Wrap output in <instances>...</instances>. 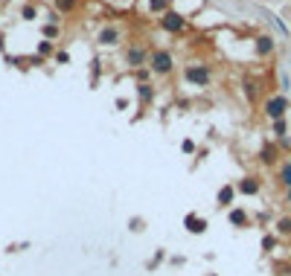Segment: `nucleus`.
<instances>
[{
  "mask_svg": "<svg viewBox=\"0 0 291 276\" xmlns=\"http://www.w3.org/2000/svg\"><path fill=\"white\" fill-rule=\"evenodd\" d=\"M56 6H59L62 12H73V9H76V0H56Z\"/></svg>",
  "mask_w": 291,
  "mask_h": 276,
  "instance_id": "nucleus-15",
  "label": "nucleus"
},
{
  "mask_svg": "<svg viewBox=\"0 0 291 276\" xmlns=\"http://www.w3.org/2000/svg\"><path fill=\"white\" fill-rule=\"evenodd\" d=\"M233 192H236L233 186H222V189H219V195H216V204H219V207H227V204L233 201Z\"/></svg>",
  "mask_w": 291,
  "mask_h": 276,
  "instance_id": "nucleus-7",
  "label": "nucleus"
},
{
  "mask_svg": "<svg viewBox=\"0 0 291 276\" xmlns=\"http://www.w3.org/2000/svg\"><path fill=\"white\" fill-rule=\"evenodd\" d=\"M289 204H291V189H289Z\"/></svg>",
  "mask_w": 291,
  "mask_h": 276,
  "instance_id": "nucleus-25",
  "label": "nucleus"
},
{
  "mask_svg": "<svg viewBox=\"0 0 291 276\" xmlns=\"http://www.w3.org/2000/svg\"><path fill=\"white\" fill-rule=\"evenodd\" d=\"M280 181L291 189V163H283V169H280Z\"/></svg>",
  "mask_w": 291,
  "mask_h": 276,
  "instance_id": "nucleus-13",
  "label": "nucleus"
},
{
  "mask_svg": "<svg viewBox=\"0 0 291 276\" xmlns=\"http://www.w3.org/2000/svg\"><path fill=\"white\" fill-rule=\"evenodd\" d=\"M239 192H245V195H257V192H259V184L254 181V178H245V181L239 184Z\"/></svg>",
  "mask_w": 291,
  "mask_h": 276,
  "instance_id": "nucleus-9",
  "label": "nucleus"
},
{
  "mask_svg": "<svg viewBox=\"0 0 291 276\" xmlns=\"http://www.w3.org/2000/svg\"><path fill=\"white\" fill-rule=\"evenodd\" d=\"M245 221H248V215L242 213V210H233V213H230V224H236V227H242Z\"/></svg>",
  "mask_w": 291,
  "mask_h": 276,
  "instance_id": "nucleus-14",
  "label": "nucleus"
},
{
  "mask_svg": "<svg viewBox=\"0 0 291 276\" xmlns=\"http://www.w3.org/2000/svg\"><path fill=\"white\" fill-rule=\"evenodd\" d=\"M184 152H187V154H193V152H195V146H193V140H184Z\"/></svg>",
  "mask_w": 291,
  "mask_h": 276,
  "instance_id": "nucleus-24",
  "label": "nucleus"
},
{
  "mask_svg": "<svg viewBox=\"0 0 291 276\" xmlns=\"http://www.w3.org/2000/svg\"><path fill=\"white\" fill-rule=\"evenodd\" d=\"M274 245H277L274 236H265V239H262V247H265V250H274Z\"/></svg>",
  "mask_w": 291,
  "mask_h": 276,
  "instance_id": "nucleus-20",
  "label": "nucleus"
},
{
  "mask_svg": "<svg viewBox=\"0 0 291 276\" xmlns=\"http://www.w3.org/2000/svg\"><path fill=\"white\" fill-rule=\"evenodd\" d=\"M143 61H146V50H140V47H131V50H129V64H131V67H140Z\"/></svg>",
  "mask_w": 291,
  "mask_h": 276,
  "instance_id": "nucleus-8",
  "label": "nucleus"
},
{
  "mask_svg": "<svg viewBox=\"0 0 291 276\" xmlns=\"http://www.w3.org/2000/svg\"><path fill=\"white\" fill-rule=\"evenodd\" d=\"M184 224H187V230H190V233H195V236L207 233V221H204V218H198L195 213L187 215V218H184Z\"/></svg>",
  "mask_w": 291,
  "mask_h": 276,
  "instance_id": "nucleus-5",
  "label": "nucleus"
},
{
  "mask_svg": "<svg viewBox=\"0 0 291 276\" xmlns=\"http://www.w3.org/2000/svg\"><path fill=\"white\" fill-rule=\"evenodd\" d=\"M149 6H152L155 12H166V6H169V0H149Z\"/></svg>",
  "mask_w": 291,
  "mask_h": 276,
  "instance_id": "nucleus-17",
  "label": "nucleus"
},
{
  "mask_svg": "<svg viewBox=\"0 0 291 276\" xmlns=\"http://www.w3.org/2000/svg\"><path fill=\"white\" fill-rule=\"evenodd\" d=\"M277 233L280 236H291V218H280L277 221Z\"/></svg>",
  "mask_w": 291,
  "mask_h": 276,
  "instance_id": "nucleus-12",
  "label": "nucleus"
},
{
  "mask_svg": "<svg viewBox=\"0 0 291 276\" xmlns=\"http://www.w3.org/2000/svg\"><path fill=\"white\" fill-rule=\"evenodd\" d=\"M257 53H259V56L274 53V41H271V38H259V41H257Z\"/></svg>",
  "mask_w": 291,
  "mask_h": 276,
  "instance_id": "nucleus-10",
  "label": "nucleus"
},
{
  "mask_svg": "<svg viewBox=\"0 0 291 276\" xmlns=\"http://www.w3.org/2000/svg\"><path fill=\"white\" fill-rule=\"evenodd\" d=\"M24 18H27V21H32V18H35V6H27V9H24Z\"/></svg>",
  "mask_w": 291,
  "mask_h": 276,
  "instance_id": "nucleus-23",
  "label": "nucleus"
},
{
  "mask_svg": "<svg viewBox=\"0 0 291 276\" xmlns=\"http://www.w3.org/2000/svg\"><path fill=\"white\" fill-rule=\"evenodd\" d=\"M274 134H277V137H286V123H283V120L274 123Z\"/></svg>",
  "mask_w": 291,
  "mask_h": 276,
  "instance_id": "nucleus-19",
  "label": "nucleus"
},
{
  "mask_svg": "<svg viewBox=\"0 0 291 276\" xmlns=\"http://www.w3.org/2000/svg\"><path fill=\"white\" fill-rule=\"evenodd\" d=\"M289 111V102H286V96H274V99H268L265 102V114L277 123V120H283V114Z\"/></svg>",
  "mask_w": 291,
  "mask_h": 276,
  "instance_id": "nucleus-3",
  "label": "nucleus"
},
{
  "mask_svg": "<svg viewBox=\"0 0 291 276\" xmlns=\"http://www.w3.org/2000/svg\"><path fill=\"white\" fill-rule=\"evenodd\" d=\"M56 61L59 64H70V53H56Z\"/></svg>",
  "mask_w": 291,
  "mask_h": 276,
  "instance_id": "nucleus-22",
  "label": "nucleus"
},
{
  "mask_svg": "<svg viewBox=\"0 0 291 276\" xmlns=\"http://www.w3.org/2000/svg\"><path fill=\"white\" fill-rule=\"evenodd\" d=\"M117 41H120V32L114 30V27H105V30L99 32V44L102 47H114Z\"/></svg>",
  "mask_w": 291,
  "mask_h": 276,
  "instance_id": "nucleus-6",
  "label": "nucleus"
},
{
  "mask_svg": "<svg viewBox=\"0 0 291 276\" xmlns=\"http://www.w3.org/2000/svg\"><path fill=\"white\" fill-rule=\"evenodd\" d=\"M161 27H163L166 32H175V35H181V32H184V27H187V21H184V15H178V12H163Z\"/></svg>",
  "mask_w": 291,
  "mask_h": 276,
  "instance_id": "nucleus-2",
  "label": "nucleus"
},
{
  "mask_svg": "<svg viewBox=\"0 0 291 276\" xmlns=\"http://www.w3.org/2000/svg\"><path fill=\"white\" fill-rule=\"evenodd\" d=\"M184 76H187V82H193V85H207L210 82V70L204 67V64H193V67H187L184 70Z\"/></svg>",
  "mask_w": 291,
  "mask_h": 276,
  "instance_id": "nucleus-4",
  "label": "nucleus"
},
{
  "mask_svg": "<svg viewBox=\"0 0 291 276\" xmlns=\"http://www.w3.org/2000/svg\"><path fill=\"white\" fill-rule=\"evenodd\" d=\"M44 35H47V38H56V35H59V30H56V27H53V24H47V27H44Z\"/></svg>",
  "mask_w": 291,
  "mask_h": 276,
  "instance_id": "nucleus-21",
  "label": "nucleus"
},
{
  "mask_svg": "<svg viewBox=\"0 0 291 276\" xmlns=\"http://www.w3.org/2000/svg\"><path fill=\"white\" fill-rule=\"evenodd\" d=\"M274 157H277V152H274L271 146H265V152H262V160H265V163H274Z\"/></svg>",
  "mask_w": 291,
  "mask_h": 276,
  "instance_id": "nucleus-18",
  "label": "nucleus"
},
{
  "mask_svg": "<svg viewBox=\"0 0 291 276\" xmlns=\"http://www.w3.org/2000/svg\"><path fill=\"white\" fill-rule=\"evenodd\" d=\"M137 93H140V99H143V102H152V99H155L152 85H146V82H143V85H137Z\"/></svg>",
  "mask_w": 291,
  "mask_h": 276,
  "instance_id": "nucleus-11",
  "label": "nucleus"
},
{
  "mask_svg": "<svg viewBox=\"0 0 291 276\" xmlns=\"http://www.w3.org/2000/svg\"><path fill=\"white\" fill-rule=\"evenodd\" d=\"M172 67H175V61H172V56H169L166 50L152 53V59H149V70H152V73H158V76H169V73H172Z\"/></svg>",
  "mask_w": 291,
  "mask_h": 276,
  "instance_id": "nucleus-1",
  "label": "nucleus"
},
{
  "mask_svg": "<svg viewBox=\"0 0 291 276\" xmlns=\"http://www.w3.org/2000/svg\"><path fill=\"white\" fill-rule=\"evenodd\" d=\"M38 56H53V44L50 41H41L38 44Z\"/></svg>",
  "mask_w": 291,
  "mask_h": 276,
  "instance_id": "nucleus-16",
  "label": "nucleus"
}]
</instances>
